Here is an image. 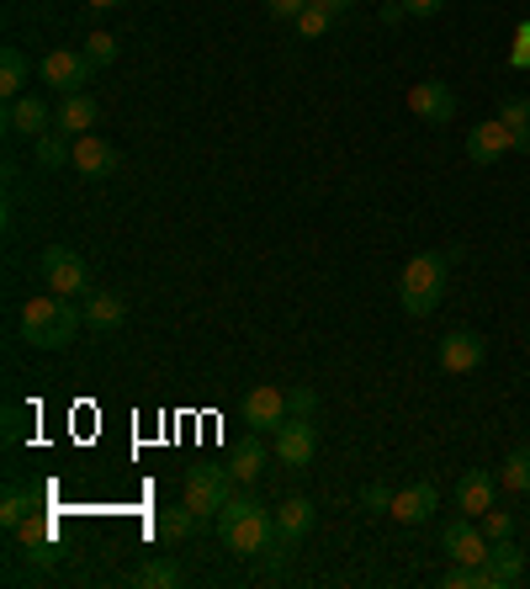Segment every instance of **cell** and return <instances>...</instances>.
Masks as SVG:
<instances>
[{"label":"cell","mask_w":530,"mask_h":589,"mask_svg":"<svg viewBox=\"0 0 530 589\" xmlns=\"http://www.w3.org/2000/svg\"><path fill=\"white\" fill-rule=\"evenodd\" d=\"M217 537L234 558H261L265 541L276 537V510H265L261 499L249 494H234L223 510H217Z\"/></svg>","instance_id":"6da1fadb"},{"label":"cell","mask_w":530,"mask_h":589,"mask_svg":"<svg viewBox=\"0 0 530 589\" xmlns=\"http://www.w3.org/2000/svg\"><path fill=\"white\" fill-rule=\"evenodd\" d=\"M80 324H85V308H74L70 297H27L22 303V341L38 345V351H64L74 345L80 335Z\"/></svg>","instance_id":"7a4b0ae2"},{"label":"cell","mask_w":530,"mask_h":589,"mask_svg":"<svg viewBox=\"0 0 530 589\" xmlns=\"http://www.w3.org/2000/svg\"><path fill=\"white\" fill-rule=\"evenodd\" d=\"M446 276H451V250H425V255H414L404 276H398V297H404V314L414 319H425L440 308V297H446Z\"/></svg>","instance_id":"3957f363"},{"label":"cell","mask_w":530,"mask_h":589,"mask_svg":"<svg viewBox=\"0 0 530 589\" xmlns=\"http://www.w3.org/2000/svg\"><path fill=\"white\" fill-rule=\"evenodd\" d=\"M38 271H43V287L59 297H85L91 293V266H85V255L70 245H49L38 255Z\"/></svg>","instance_id":"277c9868"},{"label":"cell","mask_w":530,"mask_h":589,"mask_svg":"<svg viewBox=\"0 0 530 589\" xmlns=\"http://www.w3.org/2000/svg\"><path fill=\"white\" fill-rule=\"evenodd\" d=\"M91 74H96V64H91V53L85 49H49L43 53V64H38V80L53 85L59 97H70V91H80V85H91Z\"/></svg>","instance_id":"5b68a950"},{"label":"cell","mask_w":530,"mask_h":589,"mask_svg":"<svg viewBox=\"0 0 530 589\" xmlns=\"http://www.w3.org/2000/svg\"><path fill=\"white\" fill-rule=\"evenodd\" d=\"M234 473L228 467H192L186 473V505H192L196 516H217L228 499H234Z\"/></svg>","instance_id":"8992f818"},{"label":"cell","mask_w":530,"mask_h":589,"mask_svg":"<svg viewBox=\"0 0 530 589\" xmlns=\"http://www.w3.org/2000/svg\"><path fill=\"white\" fill-rule=\"evenodd\" d=\"M440 547H446V558H451V563L482 568V558H488V547H493V541L482 537V526H472V516H457V520H446V526H440Z\"/></svg>","instance_id":"52a82bcc"},{"label":"cell","mask_w":530,"mask_h":589,"mask_svg":"<svg viewBox=\"0 0 530 589\" xmlns=\"http://www.w3.org/2000/svg\"><path fill=\"white\" fill-rule=\"evenodd\" d=\"M287 419H292V409H287V393H282V388L261 383V388L244 393V425H249V430H261V436L271 430V436H276Z\"/></svg>","instance_id":"ba28073f"},{"label":"cell","mask_w":530,"mask_h":589,"mask_svg":"<svg viewBox=\"0 0 530 589\" xmlns=\"http://www.w3.org/2000/svg\"><path fill=\"white\" fill-rule=\"evenodd\" d=\"M118 165H122L118 144H106L101 133H80V139H74V165H70L74 175H85V181H106V175H118Z\"/></svg>","instance_id":"9c48e42d"},{"label":"cell","mask_w":530,"mask_h":589,"mask_svg":"<svg viewBox=\"0 0 530 589\" xmlns=\"http://www.w3.org/2000/svg\"><path fill=\"white\" fill-rule=\"evenodd\" d=\"M482 356H488V341H482L478 329H451V335H440V367L451 372V377L478 372Z\"/></svg>","instance_id":"30bf717a"},{"label":"cell","mask_w":530,"mask_h":589,"mask_svg":"<svg viewBox=\"0 0 530 589\" xmlns=\"http://www.w3.org/2000/svg\"><path fill=\"white\" fill-rule=\"evenodd\" d=\"M409 112L425 118V123H435V128H446L457 118V91H451L446 80H419L409 91Z\"/></svg>","instance_id":"8fae6325"},{"label":"cell","mask_w":530,"mask_h":589,"mask_svg":"<svg viewBox=\"0 0 530 589\" xmlns=\"http://www.w3.org/2000/svg\"><path fill=\"white\" fill-rule=\"evenodd\" d=\"M493 499H499V473H488V467H467L457 478V510L461 516L482 520V510H493Z\"/></svg>","instance_id":"7c38bea8"},{"label":"cell","mask_w":530,"mask_h":589,"mask_svg":"<svg viewBox=\"0 0 530 589\" xmlns=\"http://www.w3.org/2000/svg\"><path fill=\"white\" fill-rule=\"evenodd\" d=\"M276 457L287 467H308L318 457V430H314V419H303V415H292L282 430H276Z\"/></svg>","instance_id":"4fadbf2b"},{"label":"cell","mask_w":530,"mask_h":589,"mask_svg":"<svg viewBox=\"0 0 530 589\" xmlns=\"http://www.w3.org/2000/svg\"><path fill=\"white\" fill-rule=\"evenodd\" d=\"M509 149H514V133H509L499 118H488V123L467 128V160L472 165H499Z\"/></svg>","instance_id":"5bb4252c"},{"label":"cell","mask_w":530,"mask_h":589,"mask_svg":"<svg viewBox=\"0 0 530 589\" xmlns=\"http://www.w3.org/2000/svg\"><path fill=\"white\" fill-rule=\"evenodd\" d=\"M520 573H526V552L514 547V537L493 541V547H488V558H482V585H488V589H509V585H520Z\"/></svg>","instance_id":"9a60e30c"},{"label":"cell","mask_w":530,"mask_h":589,"mask_svg":"<svg viewBox=\"0 0 530 589\" xmlns=\"http://www.w3.org/2000/svg\"><path fill=\"white\" fill-rule=\"evenodd\" d=\"M435 505H440V489L419 478V484L393 494V510H387V516L398 520V526H425V520H435Z\"/></svg>","instance_id":"2e32d148"},{"label":"cell","mask_w":530,"mask_h":589,"mask_svg":"<svg viewBox=\"0 0 530 589\" xmlns=\"http://www.w3.org/2000/svg\"><path fill=\"white\" fill-rule=\"evenodd\" d=\"M49 123H53V112H49V101L43 97H17V101H6V128L11 133H22V139H43L49 133Z\"/></svg>","instance_id":"e0dca14e"},{"label":"cell","mask_w":530,"mask_h":589,"mask_svg":"<svg viewBox=\"0 0 530 589\" xmlns=\"http://www.w3.org/2000/svg\"><path fill=\"white\" fill-rule=\"evenodd\" d=\"M96 118H101V106L85 91H70V97L59 101V112H53V128L59 133H70V139H80V133H91L96 128Z\"/></svg>","instance_id":"ac0fdd59"},{"label":"cell","mask_w":530,"mask_h":589,"mask_svg":"<svg viewBox=\"0 0 530 589\" xmlns=\"http://www.w3.org/2000/svg\"><path fill=\"white\" fill-rule=\"evenodd\" d=\"M80 308H85V324L101 329V335L122 329V319H128V297H122V293H85Z\"/></svg>","instance_id":"d6986e66"},{"label":"cell","mask_w":530,"mask_h":589,"mask_svg":"<svg viewBox=\"0 0 530 589\" xmlns=\"http://www.w3.org/2000/svg\"><path fill=\"white\" fill-rule=\"evenodd\" d=\"M11 537H17V547H22L27 558H38V563H53V558H59V552H53V520H43V516L22 520Z\"/></svg>","instance_id":"ffe728a7"},{"label":"cell","mask_w":530,"mask_h":589,"mask_svg":"<svg viewBox=\"0 0 530 589\" xmlns=\"http://www.w3.org/2000/svg\"><path fill=\"white\" fill-rule=\"evenodd\" d=\"M314 520H318L314 499H303V494H292L287 505H276V531H282V537H292V541L308 537V531H314Z\"/></svg>","instance_id":"44dd1931"},{"label":"cell","mask_w":530,"mask_h":589,"mask_svg":"<svg viewBox=\"0 0 530 589\" xmlns=\"http://www.w3.org/2000/svg\"><path fill=\"white\" fill-rule=\"evenodd\" d=\"M228 473L239 478V484H255L265 473V446H261V430H249L239 446H234V457H228Z\"/></svg>","instance_id":"7402d4cb"},{"label":"cell","mask_w":530,"mask_h":589,"mask_svg":"<svg viewBox=\"0 0 530 589\" xmlns=\"http://www.w3.org/2000/svg\"><path fill=\"white\" fill-rule=\"evenodd\" d=\"M27 85H32V64H27V53L6 49V53H0V97L17 101V97H27Z\"/></svg>","instance_id":"603a6c76"},{"label":"cell","mask_w":530,"mask_h":589,"mask_svg":"<svg viewBox=\"0 0 530 589\" xmlns=\"http://www.w3.org/2000/svg\"><path fill=\"white\" fill-rule=\"evenodd\" d=\"M32 154H38L43 171H64V165H74V139L59 133V128H49L43 139H32Z\"/></svg>","instance_id":"cb8c5ba5"},{"label":"cell","mask_w":530,"mask_h":589,"mask_svg":"<svg viewBox=\"0 0 530 589\" xmlns=\"http://www.w3.org/2000/svg\"><path fill=\"white\" fill-rule=\"evenodd\" d=\"M32 516H38V494L22 489V484H11L6 499H0V526H6V531H17V526L32 520Z\"/></svg>","instance_id":"d4e9b609"},{"label":"cell","mask_w":530,"mask_h":589,"mask_svg":"<svg viewBox=\"0 0 530 589\" xmlns=\"http://www.w3.org/2000/svg\"><path fill=\"white\" fill-rule=\"evenodd\" d=\"M196 510L192 505H186V499H181V505H170V510H160V516H154V531H160V537L165 541H186L196 531Z\"/></svg>","instance_id":"484cf974"},{"label":"cell","mask_w":530,"mask_h":589,"mask_svg":"<svg viewBox=\"0 0 530 589\" xmlns=\"http://www.w3.org/2000/svg\"><path fill=\"white\" fill-rule=\"evenodd\" d=\"M499 489L530 494V446H514L504 463H499Z\"/></svg>","instance_id":"4316f807"},{"label":"cell","mask_w":530,"mask_h":589,"mask_svg":"<svg viewBox=\"0 0 530 589\" xmlns=\"http://www.w3.org/2000/svg\"><path fill=\"white\" fill-rule=\"evenodd\" d=\"M133 585L139 589H175L181 585V563H175V558H149V563L133 573Z\"/></svg>","instance_id":"83f0119b"},{"label":"cell","mask_w":530,"mask_h":589,"mask_svg":"<svg viewBox=\"0 0 530 589\" xmlns=\"http://www.w3.org/2000/svg\"><path fill=\"white\" fill-rule=\"evenodd\" d=\"M292 547H297V541H292V537H282V531H276V537L265 541V552H261L265 579H282V573H287V568H292Z\"/></svg>","instance_id":"f1b7e54d"},{"label":"cell","mask_w":530,"mask_h":589,"mask_svg":"<svg viewBox=\"0 0 530 589\" xmlns=\"http://www.w3.org/2000/svg\"><path fill=\"white\" fill-rule=\"evenodd\" d=\"M329 22H335V17H329V11L314 0V6H308V11H303L292 27H297V38H324V32H329Z\"/></svg>","instance_id":"f546056e"},{"label":"cell","mask_w":530,"mask_h":589,"mask_svg":"<svg viewBox=\"0 0 530 589\" xmlns=\"http://www.w3.org/2000/svg\"><path fill=\"white\" fill-rule=\"evenodd\" d=\"M118 49H122V43L112 38V32H91V38H85V53H91V64H96V70H101V64H112Z\"/></svg>","instance_id":"4dcf8cb0"},{"label":"cell","mask_w":530,"mask_h":589,"mask_svg":"<svg viewBox=\"0 0 530 589\" xmlns=\"http://www.w3.org/2000/svg\"><path fill=\"white\" fill-rule=\"evenodd\" d=\"M482 537H488V541L514 537V516H509V510H499V505H493V510H482Z\"/></svg>","instance_id":"1f68e13d"},{"label":"cell","mask_w":530,"mask_h":589,"mask_svg":"<svg viewBox=\"0 0 530 589\" xmlns=\"http://www.w3.org/2000/svg\"><path fill=\"white\" fill-rule=\"evenodd\" d=\"M499 123H504V128H526L530 123V97H504V101H499Z\"/></svg>","instance_id":"d6a6232c"},{"label":"cell","mask_w":530,"mask_h":589,"mask_svg":"<svg viewBox=\"0 0 530 589\" xmlns=\"http://www.w3.org/2000/svg\"><path fill=\"white\" fill-rule=\"evenodd\" d=\"M361 510H366V516H387V510H393V489H387V484H366V489H361Z\"/></svg>","instance_id":"836d02e7"},{"label":"cell","mask_w":530,"mask_h":589,"mask_svg":"<svg viewBox=\"0 0 530 589\" xmlns=\"http://www.w3.org/2000/svg\"><path fill=\"white\" fill-rule=\"evenodd\" d=\"M287 409H292V415H303V419H314L318 393L314 388H287Z\"/></svg>","instance_id":"e575fe53"},{"label":"cell","mask_w":530,"mask_h":589,"mask_svg":"<svg viewBox=\"0 0 530 589\" xmlns=\"http://www.w3.org/2000/svg\"><path fill=\"white\" fill-rule=\"evenodd\" d=\"M308 6H314V0H265V11H271L276 22H297Z\"/></svg>","instance_id":"d590c367"},{"label":"cell","mask_w":530,"mask_h":589,"mask_svg":"<svg viewBox=\"0 0 530 589\" xmlns=\"http://www.w3.org/2000/svg\"><path fill=\"white\" fill-rule=\"evenodd\" d=\"M509 64H514V70H530V22L514 27V49H509Z\"/></svg>","instance_id":"8d00e7d4"},{"label":"cell","mask_w":530,"mask_h":589,"mask_svg":"<svg viewBox=\"0 0 530 589\" xmlns=\"http://www.w3.org/2000/svg\"><path fill=\"white\" fill-rule=\"evenodd\" d=\"M440 6H446V0H404V11H409V17H435Z\"/></svg>","instance_id":"74e56055"},{"label":"cell","mask_w":530,"mask_h":589,"mask_svg":"<svg viewBox=\"0 0 530 589\" xmlns=\"http://www.w3.org/2000/svg\"><path fill=\"white\" fill-rule=\"evenodd\" d=\"M318 6H324L329 17H345V11H356V0H318Z\"/></svg>","instance_id":"f35d334b"},{"label":"cell","mask_w":530,"mask_h":589,"mask_svg":"<svg viewBox=\"0 0 530 589\" xmlns=\"http://www.w3.org/2000/svg\"><path fill=\"white\" fill-rule=\"evenodd\" d=\"M17 436H22V415L11 409V415H6V441H17Z\"/></svg>","instance_id":"ab89813d"},{"label":"cell","mask_w":530,"mask_h":589,"mask_svg":"<svg viewBox=\"0 0 530 589\" xmlns=\"http://www.w3.org/2000/svg\"><path fill=\"white\" fill-rule=\"evenodd\" d=\"M509 133H514V149H520V154H530V123L526 128H509Z\"/></svg>","instance_id":"60d3db41"},{"label":"cell","mask_w":530,"mask_h":589,"mask_svg":"<svg viewBox=\"0 0 530 589\" xmlns=\"http://www.w3.org/2000/svg\"><path fill=\"white\" fill-rule=\"evenodd\" d=\"M85 6H91V11H118L122 0H85Z\"/></svg>","instance_id":"b9f144b4"}]
</instances>
